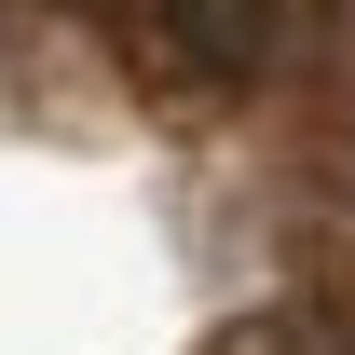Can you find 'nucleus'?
<instances>
[{
  "instance_id": "obj_1",
  "label": "nucleus",
  "mask_w": 355,
  "mask_h": 355,
  "mask_svg": "<svg viewBox=\"0 0 355 355\" xmlns=\"http://www.w3.org/2000/svg\"><path fill=\"white\" fill-rule=\"evenodd\" d=\"M0 355H355V0H0Z\"/></svg>"
}]
</instances>
